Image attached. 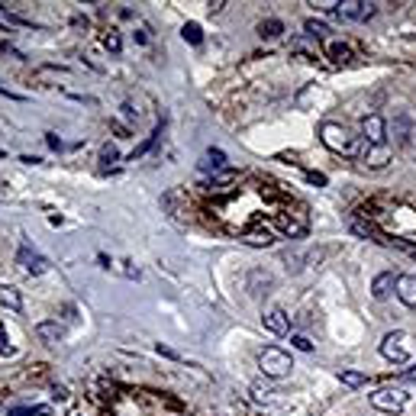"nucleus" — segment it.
Masks as SVG:
<instances>
[{"instance_id": "f257e3e1", "label": "nucleus", "mask_w": 416, "mask_h": 416, "mask_svg": "<svg viewBox=\"0 0 416 416\" xmlns=\"http://www.w3.org/2000/svg\"><path fill=\"white\" fill-rule=\"evenodd\" d=\"M319 139H323V146L329 148V152H336V155H355V152H358L355 136L349 133L342 123H323V126H319Z\"/></svg>"}, {"instance_id": "f03ea898", "label": "nucleus", "mask_w": 416, "mask_h": 416, "mask_svg": "<svg viewBox=\"0 0 416 416\" xmlns=\"http://www.w3.org/2000/svg\"><path fill=\"white\" fill-rule=\"evenodd\" d=\"M258 368L268 378H284V374H290V368H294V361H290V355L284 352V349L278 346H268V349H261L258 355Z\"/></svg>"}, {"instance_id": "7ed1b4c3", "label": "nucleus", "mask_w": 416, "mask_h": 416, "mask_svg": "<svg viewBox=\"0 0 416 416\" xmlns=\"http://www.w3.org/2000/svg\"><path fill=\"white\" fill-rule=\"evenodd\" d=\"M381 355L388 361H394V365H403V361L410 358V336L403 329L388 332V336L381 339Z\"/></svg>"}, {"instance_id": "20e7f679", "label": "nucleus", "mask_w": 416, "mask_h": 416, "mask_svg": "<svg viewBox=\"0 0 416 416\" xmlns=\"http://www.w3.org/2000/svg\"><path fill=\"white\" fill-rule=\"evenodd\" d=\"M407 400H410V394L400 388H381L371 394V407L381 410V413H400L407 407Z\"/></svg>"}, {"instance_id": "39448f33", "label": "nucleus", "mask_w": 416, "mask_h": 416, "mask_svg": "<svg viewBox=\"0 0 416 416\" xmlns=\"http://www.w3.org/2000/svg\"><path fill=\"white\" fill-rule=\"evenodd\" d=\"M361 133H365V146H388V123L381 113H371L361 120Z\"/></svg>"}, {"instance_id": "423d86ee", "label": "nucleus", "mask_w": 416, "mask_h": 416, "mask_svg": "<svg viewBox=\"0 0 416 416\" xmlns=\"http://www.w3.org/2000/svg\"><path fill=\"white\" fill-rule=\"evenodd\" d=\"M374 7H378V4H365V0H342V4H336L332 13L342 16V20H371Z\"/></svg>"}, {"instance_id": "0eeeda50", "label": "nucleus", "mask_w": 416, "mask_h": 416, "mask_svg": "<svg viewBox=\"0 0 416 416\" xmlns=\"http://www.w3.org/2000/svg\"><path fill=\"white\" fill-rule=\"evenodd\" d=\"M16 261H20L29 275H45V271H49V258H45V255H39L35 248H29V246H20Z\"/></svg>"}, {"instance_id": "6e6552de", "label": "nucleus", "mask_w": 416, "mask_h": 416, "mask_svg": "<svg viewBox=\"0 0 416 416\" xmlns=\"http://www.w3.org/2000/svg\"><path fill=\"white\" fill-rule=\"evenodd\" d=\"M261 323H265V329H268V332H275V336H288V332H290V317L281 310V307H271V310H265Z\"/></svg>"}, {"instance_id": "1a4fd4ad", "label": "nucleus", "mask_w": 416, "mask_h": 416, "mask_svg": "<svg viewBox=\"0 0 416 416\" xmlns=\"http://www.w3.org/2000/svg\"><path fill=\"white\" fill-rule=\"evenodd\" d=\"M397 300L403 307H416V275H400L397 278V288H394Z\"/></svg>"}, {"instance_id": "9d476101", "label": "nucleus", "mask_w": 416, "mask_h": 416, "mask_svg": "<svg viewBox=\"0 0 416 416\" xmlns=\"http://www.w3.org/2000/svg\"><path fill=\"white\" fill-rule=\"evenodd\" d=\"M35 336L43 339V342H49V346H58L65 339V326L58 319H45V323H35Z\"/></svg>"}, {"instance_id": "9b49d317", "label": "nucleus", "mask_w": 416, "mask_h": 416, "mask_svg": "<svg viewBox=\"0 0 416 416\" xmlns=\"http://www.w3.org/2000/svg\"><path fill=\"white\" fill-rule=\"evenodd\" d=\"M361 162H365L368 168H384V165L390 162V146H365Z\"/></svg>"}, {"instance_id": "f8f14e48", "label": "nucleus", "mask_w": 416, "mask_h": 416, "mask_svg": "<svg viewBox=\"0 0 416 416\" xmlns=\"http://www.w3.org/2000/svg\"><path fill=\"white\" fill-rule=\"evenodd\" d=\"M394 288H397V278L390 275V271H384V275H378L371 281V297H374V300H388Z\"/></svg>"}, {"instance_id": "ddd939ff", "label": "nucleus", "mask_w": 416, "mask_h": 416, "mask_svg": "<svg viewBox=\"0 0 416 416\" xmlns=\"http://www.w3.org/2000/svg\"><path fill=\"white\" fill-rule=\"evenodd\" d=\"M0 307H7V310H13V313L23 310V294L13 284H0Z\"/></svg>"}, {"instance_id": "4468645a", "label": "nucleus", "mask_w": 416, "mask_h": 416, "mask_svg": "<svg viewBox=\"0 0 416 416\" xmlns=\"http://www.w3.org/2000/svg\"><path fill=\"white\" fill-rule=\"evenodd\" d=\"M394 136H397V142H403V146L413 139V123H410V116H397L394 120Z\"/></svg>"}, {"instance_id": "2eb2a0df", "label": "nucleus", "mask_w": 416, "mask_h": 416, "mask_svg": "<svg viewBox=\"0 0 416 416\" xmlns=\"http://www.w3.org/2000/svg\"><path fill=\"white\" fill-rule=\"evenodd\" d=\"M258 33L265 35V39H275V35L284 33V23L281 20H261L258 23Z\"/></svg>"}, {"instance_id": "dca6fc26", "label": "nucleus", "mask_w": 416, "mask_h": 416, "mask_svg": "<svg viewBox=\"0 0 416 416\" xmlns=\"http://www.w3.org/2000/svg\"><path fill=\"white\" fill-rule=\"evenodd\" d=\"M158 136H162V126H155V129H152V136H146V142H142V146L136 148L133 155H129V162H136V158H142V155H146L148 148H152V146H155V142H158Z\"/></svg>"}, {"instance_id": "f3484780", "label": "nucleus", "mask_w": 416, "mask_h": 416, "mask_svg": "<svg viewBox=\"0 0 416 416\" xmlns=\"http://www.w3.org/2000/svg\"><path fill=\"white\" fill-rule=\"evenodd\" d=\"M181 35H184V39H187L191 45H200V43H204V33H200L197 23H187V26L181 29Z\"/></svg>"}, {"instance_id": "a211bd4d", "label": "nucleus", "mask_w": 416, "mask_h": 416, "mask_svg": "<svg viewBox=\"0 0 416 416\" xmlns=\"http://www.w3.org/2000/svg\"><path fill=\"white\" fill-rule=\"evenodd\" d=\"M365 381H368L365 371H342V384H346V388H361Z\"/></svg>"}, {"instance_id": "6ab92c4d", "label": "nucleus", "mask_w": 416, "mask_h": 416, "mask_svg": "<svg viewBox=\"0 0 416 416\" xmlns=\"http://www.w3.org/2000/svg\"><path fill=\"white\" fill-rule=\"evenodd\" d=\"M329 55L336 58L339 65H342V62H349V58H352V49H349L346 43H332V45H329Z\"/></svg>"}, {"instance_id": "aec40b11", "label": "nucleus", "mask_w": 416, "mask_h": 416, "mask_svg": "<svg viewBox=\"0 0 416 416\" xmlns=\"http://www.w3.org/2000/svg\"><path fill=\"white\" fill-rule=\"evenodd\" d=\"M100 162H104V165H113V162H120V148L113 146V142H106V146L100 148Z\"/></svg>"}, {"instance_id": "412c9836", "label": "nucleus", "mask_w": 416, "mask_h": 416, "mask_svg": "<svg viewBox=\"0 0 416 416\" xmlns=\"http://www.w3.org/2000/svg\"><path fill=\"white\" fill-rule=\"evenodd\" d=\"M33 413H39V416H49V407H13L7 416H33Z\"/></svg>"}, {"instance_id": "4be33fe9", "label": "nucleus", "mask_w": 416, "mask_h": 416, "mask_svg": "<svg viewBox=\"0 0 416 416\" xmlns=\"http://www.w3.org/2000/svg\"><path fill=\"white\" fill-rule=\"evenodd\" d=\"M304 26H307V33H310V35H326V33H329V29H326V23H319V20H307Z\"/></svg>"}, {"instance_id": "5701e85b", "label": "nucleus", "mask_w": 416, "mask_h": 416, "mask_svg": "<svg viewBox=\"0 0 416 416\" xmlns=\"http://www.w3.org/2000/svg\"><path fill=\"white\" fill-rule=\"evenodd\" d=\"M252 394H255V400H268L271 388H268V384H261V381H255L252 384Z\"/></svg>"}, {"instance_id": "b1692460", "label": "nucleus", "mask_w": 416, "mask_h": 416, "mask_svg": "<svg viewBox=\"0 0 416 416\" xmlns=\"http://www.w3.org/2000/svg\"><path fill=\"white\" fill-rule=\"evenodd\" d=\"M207 158H210L207 165H213V168H223V162H226V155L219 152V148H210V152H207Z\"/></svg>"}, {"instance_id": "393cba45", "label": "nucleus", "mask_w": 416, "mask_h": 416, "mask_svg": "<svg viewBox=\"0 0 416 416\" xmlns=\"http://www.w3.org/2000/svg\"><path fill=\"white\" fill-rule=\"evenodd\" d=\"M106 49H110L113 55H120V49H123V43H120V33H110V35H106Z\"/></svg>"}, {"instance_id": "a878e982", "label": "nucleus", "mask_w": 416, "mask_h": 416, "mask_svg": "<svg viewBox=\"0 0 416 416\" xmlns=\"http://www.w3.org/2000/svg\"><path fill=\"white\" fill-rule=\"evenodd\" d=\"M290 342H294V349H300V352H313V342L307 336H294Z\"/></svg>"}, {"instance_id": "bb28decb", "label": "nucleus", "mask_w": 416, "mask_h": 416, "mask_svg": "<svg viewBox=\"0 0 416 416\" xmlns=\"http://www.w3.org/2000/svg\"><path fill=\"white\" fill-rule=\"evenodd\" d=\"M229 181H236V171H223V175H219L213 184H229Z\"/></svg>"}, {"instance_id": "cd10ccee", "label": "nucleus", "mask_w": 416, "mask_h": 416, "mask_svg": "<svg viewBox=\"0 0 416 416\" xmlns=\"http://www.w3.org/2000/svg\"><path fill=\"white\" fill-rule=\"evenodd\" d=\"M45 142H49V148H62V139L55 133H45Z\"/></svg>"}, {"instance_id": "c85d7f7f", "label": "nucleus", "mask_w": 416, "mask_h": 416, "mask_svg": "<svg viewBox=\"0 0 416 416\" xmlns=\"http://www.w3.org/2000/svg\"><path fill=\"white\" fill-rule=\"evenodd\" d=\"M307 177H310L313 184H326V175H319V171H310V175H307Z\"/></svg>"}, {"instance_id": "c756f323", "label": "nucleus", "mask_w": 416, "mask_h": 416, "mask_svg": "<svg viewBox=\"0 0 416 416\" xmlns=\"http://www.w3.org/2000/svg\"><path fill=\"white\" fill-rule=\"evenodd\" d=\"M223 7H226V0H217V4H210V13H219Z\"/></svg>"}, {"instance_id": "7c9ffc66", "label": "nucleus", "mask_w": 416, "mask_h": 416, "mask_svg": "<svg viewBox=\"0 0 416 416\" xmlns=\"http://www.w3.org/2000/svg\"><path fill=\"white\" fill-rule=\"evenodd\" d=\"M0 342H4V329H0Z\"/></svg>"}, {"instance_id": "2f4dec72", "label": "nucleus", "mask_w": 416, "mask_h": 416, "mask_svg": "<svg viewBox=\"0 0 416 416\" xmlns=\"http://www.w3.org/2000/svg\"><path fill=\"white\" fill-rule=\"evenodd\" d=\"M0 10H4V4H0Z\"/></svg>"}]
</instances>
